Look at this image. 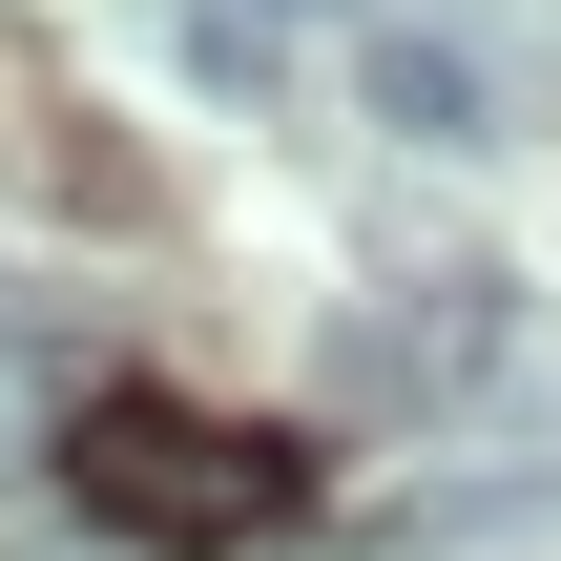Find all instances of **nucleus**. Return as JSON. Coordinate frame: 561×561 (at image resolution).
<instances>
[{
	"label": "nucleus",
	"mask_w": 561,
	"mask_h": 561,
	"mask_svg": "<svg viewBox=\"0 0 561 561\" xmlns=\"http://www.w3.org/2000/svg\"><path fill=\"white\" fill-rule=\"evenodd\" d=\"M62 500H83L104 541H146V561H229V541H271V520H291V458H271V437H229V416H187V396H83Z\"/></svg>",
	"instance_id": "obj_1"
},
{
	"label": "nucleus",
	"mask_w": 561,
	"mask_h": 561,
	"mask_svg": "<svg viewBox=\"0 0 561 561\" xmlns=\"http://www.w3.org/2000/svg\"><path fill=\"white\" fill-rule=\"evenodd\" d=\"M500 354H520V291H500V271H416L396 312H354V333H333V396L437 416V396H479Z\"/></svg>",
	"instance_id": "obj_2"
},
{
	"label": "nucleus",
	"mask_w": 561,
	"mask_h": 561,
	"mask_svg": "<svg viewBox=\"0 0 561 561\" xmlns=\"http://www.w3.org/2000/svg\"><path fill=\"white\" fill-rule=\"evenodd\" d=\"M354 104L396 125V146H520V83L458 42V21H375V62H354Z\"/></svg>",
	"instance_id": "obj_3"
}]
</instances>
